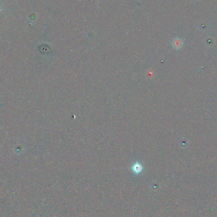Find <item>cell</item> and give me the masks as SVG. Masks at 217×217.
<instances>
[{
    "instance_id": "obj_1",
    "label": "cell",
    "mask_w": 217,
    "mask_h": 217,
    "mask_svg": "<svg viewBox=\"0 0 217 217\" xmlns=\"http://www.w3.org/2000/svg\"><path fill=\"white\" fill-rule=\"evenodd\" d=\"M131 170L133 172L136 174H139L143 171V166L142 164L139 163V162H136L135 163L133 164V166H131Z\"/></svg>"
}]
</instances>
